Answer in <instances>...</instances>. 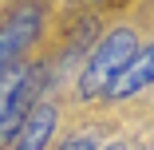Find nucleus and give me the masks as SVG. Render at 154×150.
Masks as SVG:
<instances>
[{
    "instance_id": "5",
    "label": "nucleus",
    "mask_w": 154,
    "mask_h": 150,
    "mask_svg": "<svg viewBox=\"0 0 154 150\" xmlns=\"http://www.w3.org/2000/svg\"><path fill=\"white\" fill-rule=\"evenodd\" d=\"M55 118H59L55 107L44 103V99H36V107L28 111V118H24V127H20L12 150H44L51 142V134H55Z\"/></svg>"
},
{
    "instance_id": "2",
    "label": "nucleus",
    "mask_w": 154,
    "mask_h": 150,
    "mask_svg": "<svg viewBox=\"0 0 154 150\" xmlns=\"http://www.w3.org/2000/svg\"><path fill=\"white\" fill-rule=\"evenodd\" d=\"M44 32V8L36 0L12 8L4 20H0V79H4L12 67H20V55L32 47Z\"/></svg>"
},
{
    "instance_id": "4",
    "label": "nucleus",
    "mask_w": 154,
    "mask_h": 150,
    "mask_svg": "<svg viewBox=\"0 0 154 150\" xmlns=\"http://www.w3.org/2000/svg\"><path fill=\"white\" fill-rule=\"evenodd\" d=\"M36 79H40V71L28 67V79L20 83V91L12 95V103L4 107V115H0V150H8V146L16 142V134H20V127H24L28 111L36 107Z\"/></svg>"
},
{
    "instance_id": "7",
    "label": "nucleus",
    "mask_w": 154,
    "mask_h": 150,
    "mask_svg": "<svg viewBox=\"0 0 154 150\" xmlns=\"http://www.w3.org/2000/svg\"><path fill=\"white\" fill-rule=\"evenodd\" d=\"M59 150H103V146H99L95 130H79V134H67L63 142H59Z\"/></svg>"
},
{
    "instance_id": "1",
    "label": "nucleus",
    "mask_w": 154,
    "mask_h": 150,
    "mask_svg": "<svg viewBox=\"0 0 154 150\" xmlns=\"http://www.w3.org/2000/svg\"><path fill=\"white\" fill-rule=\"evenodd\" d=\"M138 51V36L131 32V28H115V32H107L95 51H91V59L83 63V75H79V95L83 99H103L111 91L115 75L127 67V59Z\"/></svg>"
},
{
    "instance_id": "6",
    "label": "nucleus",
    "mask_w": 154,
    "mask_h": 150,
    "mask_svg": "<svg viewBox=\"0 0 154 150\" xmlns=\"http://www.w3.org/2000/svg\"><path fill=\"white\" fill-rule=\"evenodd\" d=\"M28 79V67H12L4 79H0V115H4V107L12 103V95L20 91V83Z\"/></svg>"
},
{
    "instance_id": "8",
    "label": "nucleus",
    "mask_w": 154,
    "mask_h": 150,
    "mask_svg": "<svg viewBox=\"0 0 154 150\" xmlns=\"http://www.w3.org/2000/svg\"><path fill=\"white\" fill-rule=\"evenodd\" d=\"M103 150H131L127 142H111V146H103Z\"/></svg>"
},
{
    "instance_id": "3",
    "label": "nucleus",
    "mask_w": 154,
    "mask_h": 150,
    "mask_svg": "<svg viewBox=\"0 0 154 150\" xmlns=\"http://www.w3.org/2000/svg\"><path fill=\"white\" fill-rule=\"evenodd\" d=\"M150 83H154V44H138V51L127 59V67L115 75V83H111L107 99H115V103L134 99V95H142V91H146Z\"/></svg>"
}]
</instances>
